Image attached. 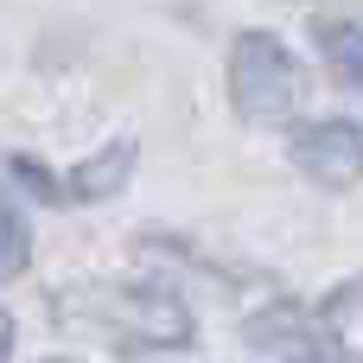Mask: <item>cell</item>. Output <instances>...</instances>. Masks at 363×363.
Returning <instances> with one entry per match:
<instances>
[{
  "mask_svg": "<svg viewBox=\"0 0 363 363\" xmlns=\"http://www.w3.org/2000/svg\"><path fill=\"white\" fill-rule=\"evenodd\" d=\"M26 268V223L13 211H0V281Z\"/></svg>",
  "mask_w": 363,
  "mask_h": 363,
  "instance_id": "cell-7",
  "label": "cell"
},
{
  "mask_svg": "<svg viewBox=\"0 0 363 363\" xmlns=\"http://www.w3.org/2000/svg\"><path fill=\"white\" fill-rule=\"evenodd\" d=\"M249 345L268 351V357H281V363H357V357H345V345H338V332L325 325V313L294 306V300L255 313V319H249Z\"/></svg>",
  "mask_w": 363,
  "mask_h": 363,
  "instance_id": "cell-3",
  "label": "cell"
},
{
  "mask_svg": "<svg viewBox=\"0 0 363 363\" xmlns=\"http://www.w3.org/2000/svg\"><path fill=\"white\" fill-rule=\"evenodd\" d=\"M64 319L115 338V345H134V351H172V345L191 338V313L172 294H153V287H89V294H70Z\"/></svg>",
  "mask_w": 363,
  "mask_h": 363,
  "instance_id": "cell-1",
  "label": "cell"
},
{
  "mask_svg": "<svg viewBox=\"0 0 363 363\" xmlns=\"http://www.w3.org/2000/svg\"><path fill=\"white\" fill-rule=\"evenodd\" d=\"M294 160L306 166V179H319L325 191H345L363 179V134L351 121H313L294 134Z\"/></svg>",
  "mask_w": 363,
  "mask_h": 363,
  "instance_id": "cell-4",
  "label": "cell"
},
{
  "mask_svg": "<svg viewBox=\"0 0 363 363\" xmlns=\"http://www.w3.org/2000/svg\"><path fill=\"white\" fill-rule=\"evenodd\" d=\"M230 96H236V108L249 121H274V115H287L300 102V64L268 32H249L230 51Z\"/></svg>",
  "mask_w": 363,
  "mask_h": 363,
  "instance_id": "cell-2",
  "label": "cell"
},
{
  "mask_svg": "<svg viewBox=\"0 0 363 363\" xmlns=\"http://www.w3.org/2000/svg\"><path fill=\"white\" fill-rule=\"evenodd\" d=\"M325 57L345 83L363 89V26H325Z\"/></svg>",
  "mask_w": 363,
  "mask_h": 363,
  "instance_id": "cell-6",
  "label": "cell"
},
{
  "mask_svg": "<svg viewBox=\"0 0 363 363\" xmlns=\"http://www.w3.org/2000/svg\"><path fill=\"white\" fill-rule=\"evenodd\" d=\"M6 345H13V319L0 313V357H6Z\"/></svg>",
  "mask_w": 363,
  "mask_h": 363,
  "instance_id": "cell-8",
  "label": "cell"
},
{
  "mask_svg": "<svg viewBox=\"0 0 363 363\" xmlns=\"http://www.w3.org/2000/svg\"><path fill=\"white\" fill-rule=\"evenodd\" d=\"M128 166H134V147H108L102 160H89V166H77V172H70V191H77V198H102L108 185H121V179H128Z\"/></svg>",
  "mask_w": 363,
  "mask_h": 363,
  "instance_id": "cell-5",
  "label": "cell"
}]
</instances>
